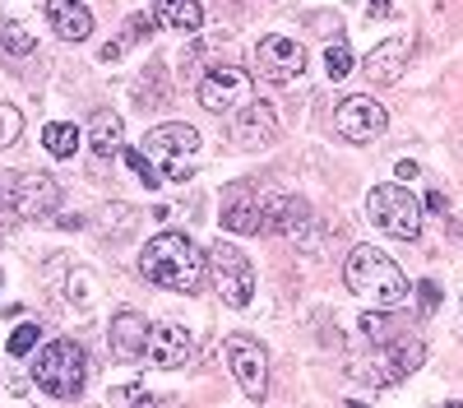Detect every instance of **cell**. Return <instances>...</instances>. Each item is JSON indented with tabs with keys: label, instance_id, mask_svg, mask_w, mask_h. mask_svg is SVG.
<instances>
[{
	"label": "cell",
	"instance_id": "obj_1",
	"mask_svg": "<svg viewBox=\"0 0 463 408\" xmlns=\"http://www.w3.org/2000/svg\"><path fill=\"white\" fill-rule=\"evenodd\" d=\"M139 274L167 292H200L204 288V255L185 232H158L139 251Z\"/></svg>",
	"mask_w": 463,
	"mask_h": 408
},
{
	"label": "cell",
	"instance_id": "obj_2",
	"mask_svg": "<svg viewBox=\"0 0 463 408\" xmlns=\"http://www.w3.org/2000/svg\"><path fill=\"white\" fill-rule=\"evenodd\" d=\"M343 279H347V288H353L362 302H371V307H399L403 297H408L403 270H399L384 251H375V246H357L353 255H347Z\"/></svg>",
	"mask_w": 463,
	"mask_h": 408
},
{
	"label": "cell",
	"instance_id": "obj_3",
	"mask_svg": "<svg viewBox=\"0 0 463 408\" xmlns=\"http://www.w3.org/2000/svg\"><path fill=\"white\" fill-rule=\"evenodd\" d=\"M33 381L37 390H47L52 399H80L84 394V381H89V362H84V348L74 339H52L33 362Z\"/></svg>",
	"mask_w": 463,
	"mask_h": 408
},
{
	"label": "cell",
	"instance_id": "obj_4",
	"mask_svg": "<svg viewBox=\"0 0 463 408\" xmlns=\"http://www.w3.org/2000/svg\"><path fill=\"white\" fill-rule=\"evenodd\" d=\"M195 148H200V130H195V126L167 121V126H158V130L144 135V148H139V154L148 158V167H158L163 181H185L190 172H195V167H190Z\"/></svg>",
	"mask_w": 463,
	"mask_h": 408
},
{
	"label": "cell",
	"instance_id": "obj_5",
	"mask_svg": "<svg viewBox=\"0 0 463 408\" xmlns=\"http://www.w3.org/2000/svg\"><path fill=\"white\" fill-rule=\"evenodd\" d=\"M366 218L375 223L380 232H390L399 242H417L421 237V200L408 195V185H371Z\"/></svg>",
	"mask_w": 463,
	"mask_h": 408
},
{
	"label": "cell",
	"instance_id": "obj_6",
	"mask_svg": "<svg viewBox=\"0 0 463 408\" xmlns=\"http://www.w3.org/2000/svg\"><path fill=\"white\" fill-rule=\"evenodd\" d=\"M209 279H213V288L227 307H246L255 297V270L232 242H218L209 251Z\"/></svg>",
	"mask_w": 463,
	"mask_h": 408
},
{
	"label": "cell",
	"instance_id": "obj_7",
	"mask_svg": "<svg viewBox=\"0 0 463 408\" xmlns=\"http://www.w3.org/2000/svg\"><path fill=\"white\" fill-rule=\"evenodd\" d=\"M421 357H427V348H421V339H394L384 348H371V362H353V376L357 381H371L375 385H394L403 381L408 371L421 366Z\"/></svg>",
	"mask_w": 463,
	"mask_h": 408
},
{
	"label": "cell",
	"instance_id": "obj_8",
	"mask_svg": "<svg viewBox=\"0 0 463 408\" xmlns=\"http://www.w3.org/2000/svg\"><path fill=\"white\" fill-rule=\"evenodd\" d=\"M384 126H390V117H384V107L366 93H353L343 98L338 111H334V130L347 139V144H371L384 135Z\"/></svg>",
	"mask_w": 463,
	"mask_h": 408
},
{
	"label": "cell",
	"instance_id": "obj_9",
	"mask_svg": "<svg viewBox=\"0 0 463 408\" xmlns=\"http://www.w3.org/2000/svg\"><path fill=\"white\" fill-rule=\"evenodd\" d=\"M246 102H250V74L237 65H218L200 80V107L213 111V117H227V111H237Z\"/></svg>",
	"mask_w": 463,
	"mask_h": 408
},
{
	"label": "cell",
	"instance_id": "obj_10",
	"mask_svg": "<svg viewBox=\"0 0 463 408\" xmlns=\"http://www.w3.org/2000/svg\"><path fill=\"white\" fill-rule=\"evenodd\" d=\"M255 65L269 84H292L301 80V70H306V52L301 43H292V37H279V33H269L260 37V47H255Z\"/></svg>",
	"mask_w": 463,
	"mask_h": 408
},
{
	"label": "cell",
	"instance_id": "obj_11",
	"mask_svg": "<svg viewBox=\"0 0 463 408\" xmlns=\"http://www.w3.org/2000/svg\"><path fill=\"white\" fill-rule=\"evenodd\" d=\"M222 348H227V366H232V376H237V385L250 399H264V390H269V357H264V348L255 339H246V334H232Z\"/></svg>",
	"mask_w": 463,
	"mask_h": 408
},
{
	"label": "cell",
	"instance_id": "obj_12",
	"mask_svg": "<svg viewBox=\"0 0 463 408\" xmlns=\"http://www.w3.org/2000/svg\"><path fill=\"white\" fill-rule=\"evenodd\" d=\"M10 204H14L19 218H47L61 204V191L47 172H19L10 181Z\"/></svg>",
	"mask_w": 463,
	"mask_h": 408
},
{
	"label": "cell",
	"instance_id": "obj_13",
	"mask_svg": "<svg viewBox=\"0 0 463 408\" xmlns=\"http://www.w3.org/2000/svg\"><path fill=\"white\" fill-rule=\"evenodd\" d=\"M190 353H195V339H190V329H185V325H172V320L148 325V348H144V357H148L153 366H163V371L185 366Z\"/></svg>",
	"mask_w": 463,
	"mask_h": 408
},
{
	"label": "cell",
	"instance_id": "obj_14",
	"mask_svg": "<svg viewBox=\"0 0 463 408\" xmlns=\"http://www.w3.org/2000/svg\"><path fill=\"white\" fill-rule=\"evenodd\" d=\"M408 56H412V47L403 43V37H390V43H380V47L362 61V70H366L371 84H394L399 74L408 70Z\"/></svg>",
	"mask_w": 463,
	"mask_h": 408
},
{
	"label": "cell",
	"instance_id": "obj_15",
	"mask_svg": "<svg viewBox=\"0 0 463 408\" xmlns=\"http://www.w3.org/2000/svg\"><path fill=\"white\" fill-rule=\"evenodd\" d=\"M47 24L61 43H84L93 33V14L80 5V0H47Z\"/></svg>",
	"mask_w": 463,
	"mask_h": 408
},
{
	"label": "cell",
	"instance_id": "obj_16",
	"mask_svg": "<svg viewBox=\"0 0 463 408\" xmlns=\"http://www.w3.org/2000/svg\"><path fill=\"white\" fill-rule=\"evenodd\" d=\"M111 353L116 357H144V348H148V320L139 316V311H121V316H111Z\"/></svg>",
	"mask_w": 463,
	"mask_h": 408
},
{
	"label": "cell",
	"instance_id": "obj_17",
	"mask_svg": "<svg viewBox=\"0 0 463 408\" xmlns=\"http://www.w3.org/2000/svg\"><path fill=\"white\" fill-rule=\"evenodd\" d=\"M274 139H279L274 107H269V102H250L241 111V121H237V144L241 148H264V144H274Z\"/></svg>",
	"mask_w": 463,
	"mask_h": 408
},
{
	"label": "cell",
	"instance_id": "obj_18",
	"mask_svg": "<svg viewBox=\"0 0 463 408\" xmlns=\"http://www.w3.org/2000/svg\"><path fill=\"white\" fill-rule=\"evenodd\" d=\"M301 218H306V209H301V200H292V195H269V200H260V232H292Z\"/></svg>",
	"mask_w": 463,
	"mask_h": 408
},
{
	"label": "cell",
	"instance_id": "obj_19",
	"mask_svg": "<svg viewBox=\"0 0 463 408\" xmlns=\"http://www.w3.org/2000/svg\"><path fill=\"white\" fill-rule=\"evenodd\" d=\"M153 19L176 33H195L204 24V10H200V0H153Z\"/></svg>",
	"mask_w": 463,
	"mask_h": 408
},
{
	"label": "cell",
	"instance_id": "obj_20",
	"mask_svg": "<svg viewBox=\"0 0 463 408\" xmlns=\"http://www.w3.org/2000/svg\"><path fill=\"white\" fill-rule=\"evenodd\" d=\"M89 144H93L98 158H111L116 148H121V117H116V111H98L89 121Z\"/></svg>",
	"mask_w": 463,
	"mask_h": 408
},
{
	"label": "cell",
	"instance_id": "obj_21",
	"mask_svg": "<svg viewBox=\"0 0 463 408\" xmlns=\"http://www.w3.org/2000/svg\"><path fill=\"white\" fill-rule=\"evenodd\" d=\"M222 228L227 232H260V200H232L222 209Z\"/></svg>",
	"mask_w": 463,
	"mask_h": 408
},
{
	"label": "cell",
	"instance_id": "obj_22",
	"mask_svg": "<svg viewBox=\"0 0 463 408\" xmlns=\"http://www.w3.org/2000/svg\"><path fill=\"white\" fill-rule=\"evenodd\" d=\"M43 144H47V154H56V158H74V148H80V130H74L70 121H52L43 130Z\"/></svg>",
	"mask_w": 463,
	"mask_h": 408
},
{
	"label": "cell",
	"instance_id": "obj_23",
	"mask_svg": "<svg viewBox=\"0 0 463 408\" xmlns=\"http://www.w3.org/2000/svg\"><path fill=\"white\" fill-rule=\"evenodd\" d=\"M0 43H5V52H10V56H33V52H37L33 33H28L19 19H10L5 28H0Z\"/></svg>",
	"mask_w": 463,
	"mask_h": 408
},
{
	"label": "cell",
	"instance_id": "obj_24",
	"mask_svg": "<svg viewBox=\"0 0 463 408\" xmlns=\"http://www.w3.org/2000/svg\"><path fill=\"white\" fill-rule=\"evenodd\" d=\"M353 52H347V43H329V52H325V70H329V80H347L353 74Z\"/></svg>",
	"mask_w": 463,
	"mask_h": 408
},
{
	"label": "cell",
	"instance_id": "obj_25",
	"mask_svg": "<svg viewBox=\"0 0 463 408\" xmlns=\"http://www.w3.org/2000/svg\"><path fill=\"white\" fill-rule=\"evenodd\" d=\"M19 130H24V117H19V107L0 102V148H10V144L19 139Z\"/></svg>",
	"mask_w": 463,
	"mask_h": 408
},
{
	"label": "cell",
	"instance_id": "obj_26",
	"mask_svg": "<svg viewBox=\"0 0 463 408\" xmlns=\"http://www.w3.org/2000/svg\"><path fill=\"white\" fill-rule=\"evenodd\" d=\"M37 334H43V329H37L33 320H28V325H19V329L10 334V353H14V357H24L28 348H37Z\"/></svg>",
	"mask_w": 463,
	"mask_h": 408
},
{
	"label": "cell",
	"instance_id": "obj_27",
	"mask_svg": "<svg viewBox=\"0 0 463 408\" xmlns=\"http://www.w3.org/2000/svg\"><path fill=\"white\" fill-rule=\"evenodd\" d=\"M126 163L135 167V176H139V181L148 185V191H153V185H163V176H158V172H153V167H148V158L139 154V148H130V154H126Z\"/></svg>",
	"mask_w": 463,
	"mask_h": 408
},
{
	"label": "cell",
	"instance_id": "obj_28",
	"mask_svg": "<svg viewBox=\"0 0 463 408\" xmlns=\"http://www.w3.org/2000/svg\"><path fill=\"white\" fill-rule=\"evenodd\" d=\"M153 394L144 390V385H116L111 394H107V403H148Z\"/></svg>",
	"mask_w": 463,
	"mask_h": 408
},
{
	"label": "cell",
	"instance_id": "obj_29",
	"mask_svg": "<svg viewBox=\"0 0 463 408\" xmlns=\"http://www.w3.org/2000/svg\"><path fill=\"white\" fill-rule=\"evenodd\" d=\"M89 270H74L70 274V283H65V297H70V302H89Z\"/></svg>",
	"mask_w": 463,
	"mask_h": 408
},
{
	"label": "cell",
	"instance_id": "obj_30",
	"mask_svg": "<svg viewBox=\"0 0 463 408\" xmlns=\"http://www.w3.org/2000/svg\"><path fill=\"white\" fill-rule=\"evenodd\" d=\"M394 172H399V181H412V176H417V172H421V167H417V163H412V158H403V163H399V167H394Z\"/></svg>",
	"mask_w": 463,
	"mask_h": 408
},
{
	"label": "cell",
	"instance_id": "obj_31",
	"mask_svg": "<svg viewBox=\"0 0 463 408\" xmlns=\"http://www.w3.org/2000/svg\"><path fill=\"white\" fill-rule=\"evenodd\" d=\"M421 209H436V213H445V195H436V191H431L427 200H421Z\"/></svg>",
	"mask_w": 463,
	"mask_h": 408
},
{
	"label": "cell",
	"instance_id": "obj_32",
	"mask_svg": "<svg viewBox=\"0 0 463 408\" xmlns=\"http://www.w3.org/2000/svg\"><path fill=\"white\" fill-rule=\"evenodd\" d=\"M371 14H375V19H384V14H390V0H371Z\"/></svg>",
	"mask_w": 463,
	"mask_h": 408
}]
</instances>
